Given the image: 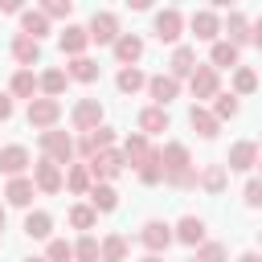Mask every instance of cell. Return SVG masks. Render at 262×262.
Returning a JSON list of instances; mask_svg holds the SVG:
<instances>
[{"label":"cell","instance_id":"cell-32","mask_svg":"<svg viewBox=\"0 0 262 262\" xmlns=\"http://www.w3.org/2000/svg\"><path fill=\"white\" fill-rule=\"evenodd\" d=\"M66 82H70V78H66V70H57V66H53V70H45V74L37 78V86H41V98H57V94L66 90Z\"/></svg>","mask_w":262,"mask_h":262},{"label":"cell","instance_id":"cell-28","mask_svg":"<svg viewBox=\"0 0 262 262\" xmlns=\"http://www.w3.org/2000/svg\"><path fill=\"white\" fill-rule=\"evenodd\" d=\"M209 66H213V70H237V45H229V41H213V49H209Z\"/></svg>","mask_w":262,"mask_h":262},{"label":"cell","instance_id":"cell-16","mask_svg":"<svg viewBox=\"0 0 262 262\" xmlns=\"http://www.w3.org/2000/svg\"><path fill=\"white\" fill-rule=\"evenodd\" d=\"M57 45H61V53H66V57H86L90 33H86L82 25H66V29H61V37H57Z\"/></svg>","mask_w":262,"mask_h":262},{"label":"cell","instance_id":"cell-9","mask_svg":"<svg viewBox=\"0 0 262 262\" xmlns=\"http://www.w3.org/2000/svg\"><path fill=\"white\" fill-rule=\"evenodd\" d=\"M217 86H221L217 70L196 61V70H192V78H188V90H192V98H217Z\"/></svg>","mask_w":262,"mask_h":262},{"label":"cell","instance_id":"cell-52","mask_svg":"<svg viewBox=\"0 0 262 262\" xmlns=\"http://www.w3.org/2000/svg\"><path fill=\"white\" fill-rule=\"evenodd\" d=\"M0 229H4V205H0Z\"/></svg>","mask_w":262,"mask_h":262},{"label":"cell","instance_id":"cell-27","mask_svg":"<svg viewBox=\"0 0 262 262\" xmlns=\"http://www.w3.org/2000/svg\"><path fill=\"white\" fill-rule=\"evenodd\" d=\"M98 262H127V237L123 233H106L98 242Z\"/></svg>","mask_w":262,"mask_h":262},{"label":"cell","instance_id":"cell-21","mask_svg":"<svg viewBox=\"0 0 262 262\" xmlns=\"http://www.w3.org/2000/svg\"><path fill=\"white\" fill-rule=\"evenodd\" d=\"M192 70H196V49H192V45H176V49H172V70H168V74L180 82V78H192Z\"/></svg>","mask_w":262,"mask_h":262},{"label":"cell","instance_id":"cell-33","mask_svg":"<svg viewBox=\"0 0 262 262\" xmlns=\"http://www.w3.org/2000/svg\"><path fill=\"white\" fill-rule=\"evenodd\" d=\"M25 233H29V237H37V242H41V237H49V233H53V217H49L45 209H33V213L25 217Z\"/></svg>","mask_w":262,"mask_h":262},{"label":"cell","instance_id":"cell-41","mask_svg":"<svg viewBox=\"0 0 262 262\" xmlns=\"http://www.w3.org/2000/svg\"><path fill=\"white\" fill-rule=\"evenodd\" d=\"M74 262H98V237L82 233V237L74 242Z\"/></svg>","mask_w":262,"mask_h":262},{"label":"cell","instance_id":"cell-51","mask_svg":"<svg viewBox=\"0 0 262 262\" xmlns=\"http://www.w3.org/2000/svg\"><path fill=\"white\" fill-rule=\"evenodd\" d=\"M139 262H164V258H160V254H147V258H139Z\"/></svg>","mask_w":262,"mask_h":262},{"label":"cell","instance_id":"cell-53","mask_svg":"<svg viewBox=\"0 0 262 262\" xmlns=\"http://www.w3.org/2000/svg\"><path fill=\"white\" fill-rule=\"evenodd\" d=\"M25 262H45V258H25Z\"/></svg>","mask_w":262,"mask_h":262},{"label":"cell","instance_id":"cell-36","mask_svg":"<svg viewBox=\"0 0 262 262\" xmlns=\"http://www.w3.org/2000/svg\"><path fill=\"white\" fill-rule=\"evenodd\" d=\"M66 188H70V192H90V188H94L90 168H86V164H70V172H66Z\"/></svg>","mask_w":262,"mask_h":262},{"label":"cell","instance_id":"cell-46","mask_svg":"<svg viewBox=\"0 0 262 262\" xmlns=\"http://www.w3.org/2000/svg\"><path fill=\"white\" fill-rule=\"evenodd\" d=\"M196 176H201L196 168H184V172H176V176H164V180H168L172 188H196Z\"/></svg>","mask_w":262,"mask_h":262},{"label":"cell","instance_id":"cell-56","mask_svg":"<svg viewBox=\"0 0 262 262\" xmlns=\"http://www.w3.org/2000/svg\"><path fill=\"white\" fill-rule=\"evenodd\" d=\"M188 262H192V258H188Z\"/></svg>","mask_w":262,"mask_h":262},{"label":"cell","instance_id":"cell-22","mask_svg":"<svg viewBox=\"0 0 262 262\" xmlns=\"http://www.w3.org/2000/svg\"><path fill=\"white\" fill-rule=\"evenodd\" d=\"M151 156V143H147V135H139V131H131L127 139H123V160L131 164V168H139L143 160Z\"/></svg>","mask_w":262,"mask_h":262},{"label":"cell","instance_id":"cell-29","mask_svg":"<svg viewBox=\"0 0 262 262\" xmlns=\"http://www.w3.org/2000/svg\"><path fill=\"white\" fill-rule=\"evenodd\" d=\"M86 196H90V209H94V213H115V209H119V192H115L111 184H94Z\"/></svg>","mask_w":262,"mask_h":262},{"label":"cell","instance_id":"cell-4","mask_svg":"<svg viewBox=\"0 0 262 262\" xmlns=\"http://www.w3.org/2000/svg\"><path fill=\"white\" fill-rule=\"evenodd\" d=\"M33 184H37V192H49V196H53V192H61V188H66V172H61L53 160H45V156H41V160L33 164Z\"/></svg>","mask_w":262,"mask_h":262},{"label":"cell","instance_id":"cell-39","mask_svg":"<svg viewBox=\"0 0 262 262\" xmlns=\"http://www.w3.org/2000/svg\"><path fill=\"white\" fill-rule=\"evenodd\" d=\"M242 106H237V94H221L217 90V98H213V119L221 123V119H233Z\"/></svg>","mask_w":262,"mask_h":262},{"label":"cell","instance_id":"cell-31","mask_svg":"<svg viewBox=\"0 0 262 262\" xmlns=\"http://www.w3.org/2000/svg\"><path fill=\"white\" fill-rule=\"evenodd\" d=\"M66 78H74V82H94V78H98V61H94V57H70Z\"/></svg>","mask_w":262,"mask_h":262},{"label":"cell","instance_id":"cell-42","mask_svg":"<svg viewBox=\"0 0 262 262\" xmlns=\"http://www.w3.org/2000/svg\"><path fill=\"white\" fill-rule=\"evenodd\" d=\"M192 262H229V250L221 242H205V246H196V258Z\"/></svg>","mask_w":262,"mask_h":262},{"label":"cell","instance_id":"cell-30","mask_svg":"<svg viewBox=\"0 0 262 262\" xmlns=\"http://www.w3.org/2000/svg\"><path fill=\"white\" fill-rule=\"evenodd\" d=\"M8 90H12V98H29V102H33L41 86H37V74H33V70H16V74H12V86H8Z\"/></svg>","mask_w":262,"mask_h":262},{"label":"cell","instance_id":"cell-34","mask_svg":"<svg viewBox=\"0 0 262 262\" xmlns=\"http://www.w3.org/2000/svg\"><path fill=\"white\" fill-rule=\"evenodd\" d=\"M225 180H229V172H225V164H209L201 176H196V184L205 188V192H221L225 188Z\"/></svg>","mask_w":262,"mask_h":262},{"label":"cell","instance_id":"cell-25","mask_svg":"<svg viewBox=\"0 0 262 262\" xmlns=\"http://www.w3.org/2000/svg\"><path fill=\"white\" fill-rule=\"evenodd\" d=\"M168 131V111L164 106H143L139 111V135H160Z\"/></svg>","mask_w":262,"mask_h":262},{"label":"cell","instance_id":"cell-3","mask_svg":"<svg viewBox=\"0 0 262 262\" xmlns=\"http://www.w3.org/2000/svg\"><path fill=\"white\" fill-rule=\"evenodd\" d=\"M25 119H29V127H37V131H53V123L61 119V102H57V98H33Z\"/></svg>","mask_w":262,"mask_h":262},{"label":"cell","instance_id":"cell-50","mask_svg":"<svg viewBox=\"0 0 262 262\" xmlns=\"http://www.w3.org/2000/svg\"><path fill=\"white\" fill-rule=\"evenodd\" d=\"M237 262H262V254H258V250H246V254H242Z\"/></svg>","mask_w":262,"mask_h":262},{"label":"cell","instance_id":"cell-47","mask_svg":"<svg viewBox=\"0 0 262 262\" xmlns=\"http://www.w3.org/2000/svg\"><path fill=\"white\" fill-rule=\"evenodd\" d=\"M8 119H12V98L0 94V123H8Z\"/></svg>","mask_w":262,"mask_h":262},{"label":"cell","instance_id":"cell-45","mask_svg":"<svg viewBox=\"0 0 262 262\" xmlns=\"http://www.w3.org/2000/svg\"><path fill=\"white\" fill-rule=\"evenodd\" d=\"M242 196H246V205H250V209H258V205H262V176H250V180H246V188H242Z\"/></svg>","mask_w":262,"mask_h":262},{"label":"cell","instance_id":"cell-48","mask_svg":"<svg viewBox=\"0 0 262 262\" xmlns=\"http://www.w3.org/2000/svg\"><path fill=\"white\" fill-rule=\"evenodd\" d=\"M250 41H254V45H258V49H262V16H258V20H254V25H250Z\"/></svg>","mask_w":262,"mask_h":262},{"label":"cell","instance_id":"cell-54","mask_svg":"<svg viewBox=\"0 0 262 262\" xmlns=\"http://www.w3.org/2000/svg\"><path fill=\"white\" fill-rule=\"evenodd\" d=\"M258 246H262V229H258Z\"/></svg>","mask_w":262,"mask_h":262},{"label":"cell","instance_id":"cell-1","mask_svg":"<svg viewBox=\"0 0 262 262\" xmlns=\"http://www.w3.org/2000/svg\"><path fill=\"white\" fill-rule=\"evenodd\" d=\"M41 151H45V160H53L57 168L61 164H74V139H70V131H41Z\"/></svg>","mask_w":262,"mask_h":262},{"label":"cell","instance_id":"cell-6","mask_svg":"<svg viewBox=\"0 0 262 262\" xmlns=\"http://www.w3.org/2000/svg\"><path fill=\"white\" fill-rule=\"evenodd\" d=\"M180 33H184V16H180V8H160V12H156V41L176 45Z\"/></svg>","mask_w":262,"mask_h":262},{"label":"cell","instance_id":"cell-13","mask_svg":"<svg viewBox=\"0 0 262 262\" xmlns=\"http://www.w3.org/2000/svg\"><path fill=\"white\" fill-rule=\"evenodd\" d=\"M188 29H192V37H196V41H221V20H217V12H213V8L192 12Z\"/></svg>","mask_w":262,"mask_h":262},{"label":"cell","instance_id":"cell-19","mask_svg":"<svg viewBox=\"0 0 262 262\" xmlns=\"http://www.w3.org/2000/svg\"><path fill=\"white\" fill-rule=\"evenodd\" d=\"M221 33H225L221 41H229V45H237V49H242V45L250 41V20H246V16H242V12L233 8V12L225 16V25H221Z\"/></svg>","mask_w":262,"mask_h":262},{"label":"cell","instance_id":"cell-5","mask_svg":"<svg viewBox=\"0 0 262 262\" xmlns=\"http://www.w3.org/2000/svg\"><path fill=\"white\" fill-rule=\"evenodd\" d=\"M139 242L147 246V254H164V250L176 242V233H172V225H168V221H143Z\"/></svg>","mask_w":262,"mask_h":262},{"label":"cell","instance_id":"cell-18","mask_svg":"<svg viewBox=\"0 0 262 262\" xmlns=\"http://www.w3.org/2000/svg\"><path fill=\"white\" fill-rule=\"evenodd\" d=\"M172 233H176V242H184V246H205V221L201 217H180L176 225H172Z\"/></svg>","mask_w":262,"mask_h":262},{"label":"cell","instance_id":"cell-2","mask_svg":"<svg viewBox=\"0 0 262 262\" xmlns=\"http://www.w3.org/2000/svg\"><path fill=\"white\" fill-rule=\"evenodd\" d=\"M86 168H90V180H94V184H106V180H115V176L127 168V160H123V151L106 147V151H98L94 160H86Z\"/></svg>","mask_w":262,"mask_h":262},{"label":"cell","instance_id":"cell-11","mask_svg":"<svg viewBox=\"0 0 262 262\" xmlns=\"http://www.w3.org/2000/svg\"><path fill=\"white\" fill-rule=\"evenodd\" d=\"M254 164H258V143H254V139L233 143L229 156H225V172H250Z\"/></svg>","mask_w":262,"mask_h":262},{"label":"cell","instance_id":"cell-49","mask_svg":"<svg viewBox=\"0 0 262 262\" xmlns=\"http://www.w3.org/2000/svg\"><path fill=\"white\" fill-rule=\"evenodd\" d=\"M0 12H20V0H0Z\"/></svg>","mask_w":262,"mask_h":262},{"label":"cell","instance_id":"cell-43","mask_svg":"<svg viewBox=\"0 0 262 262\" xmlns=\"http://www.w3.org/2000/svg\"><path fill=\"white\" fill-rule=\"evenodd\" d=\"M45 262H74V246L66 237H53L49 250H45Z\"/></svg>","mask_w":262,"mask_h":262},{"label":"cell","instance_id":"cell-8","mask_svg":"<svg viewBox=\"0 0 262 262\" xmlns=\"http://www.w3.org/2000/svg\"><path fill=\"white\" fill-rule=\"evenodd\" d=\"M86 33H90V41H98V45H115V41H119V20H115V12H94L90 25H86Z\"/></svg>","mask_w":262,"mask_h":262},{"label":"cell","instance_id":"cell-10","mask_svg":"<svg viewBox=\"0 0 262 262\" xmlns=\"http://www.w3.org/2000/svg\"><path fill=\"white\" fill-rule=\"evenodd\" d=\"M115 143V127H94V131H86L82 135V143H74V151L78 156H86V160H94L98 151H106Z\"/></svg>","mask_w":262,"mask_h":262},{"label":"cell","instance_id":"cell-23","mask_svg":"<svg viewBox=\"0 0 262 262\" xmlns=\"http://www.w3.org/2000/svg\"><path fill=\"white\" fill-rule=\"evenodd\" d=\"M20 33L33 37V41H41V37L49 33V16H45L41 8H25V12H20Z\"/></svg>","mask_w":262,"mask_h":262},{"label":"cell","instance_id":"cell-37","mask_svg":"<svg viewBox=\"0 0 262 262\" xmlns=\"http://www.w3.org/2000/svg\"><path fill=\"white\" fill-rule=\"evenodd\" d=\"M70 225L82 229V233H90V229L98 225V213H94L90 205H74V209H70Z\"/></svg>","mask_w":262,"mask_h":262},{"label":"cell","instance_id":"cell-14","mask_svg":"<svg viewBox=\"0 0 262 262\" xmlns=\"http://www.w3.org/2000/svg\"><path fill=\"white\" fill-rule=\"evenodd\" d=\"M147 94H151V106H164L168 111V102L180 94V82L172 74H156V78H147Z\"/></svg>","mask_w":262,"mask_h":262},{"label":"cell","instance_id":"cell-24","mask_svg":"<svg viewBox=\"0 0 262 262\" xmlns=\"http://www.w3.org/2000/svg\"><path fill=\"white\" fill-rule=\"evenodd\" d=\"M12 57L29 70V66H37L41 61V41H33V37H25V33H16V41H12Z\"/></svg>","mask_w":262,"mask_h":262},{"label":"cell","instance_id":"cell-38","mask_svg":"<svg viewBox=\"0 0 262 262\" xmlns=\"http://www.w3.org/2000/svg\"><path fill=\"white\" fill-rule=\"evenodd\" d=\"M258 90V74L250 66H237L233 70V94H254Z\"/></svg>","mask_w":262,"mask_h":262},{"label":"cell","instance_id":"cell-35","mask_svg":"<svg viewBox=\"0 0 262 262\" xmlns=\"http://www.w3.org/2000/svg\"><path fill=\"white\" fill-rule=\"evenodd\" d=\"M115 86H119L123 94H135V90H143V86H147V78H143V70H139V66H127V70H119Z\"/></svg>","mask_w":262,"mask_h":262},{"label":"cell","instance_id":"cell-40","mask_svg":"<svg viewBox=\"0 0 262 262\" xmlns=\"http://www.w3.org/2000/svg\"><path fill=\"white\" fill-rule=\"evenodd\" d=\"M139 180H143V184H160V180H164V164H160V151H151V156L139 164Z\"/></svg>","mask_w":262,"mask_h":262},{"label":"cell","instance_id":"cell-15","mask_svg":"<svg viewBox=\"0 0 262 262\" xmlns=\"http://www.w3.org/2000/svg\"><path fill=\"white\" fill-rule=\"evenodd\" d=\"M33 196H37L33 176H12V180L4 184V201H8V205H16V209H29V205H33Z\"/></svg>","mask_w":262,"mask_h":262},{"label":"cell","instance_id":"cell-20","mask_svg":"<svg viewBox=\"0 0 262 262\" xmlns=\"http://www.w3.org/2000/svg\"><path fill=\"white\" fill-rule=\"evenodd\" d=\"M115 57H119V66L127 70V66H135L139 57H143V41L135 37V33H119V41H115Z\"/></svg>","mask_w":262,"mask_h":262},{"label":"cell","instance_id":"cell-17","mask_svg":"<svg viewBox=\"0 0 262 262\" xmlns=\"http://www.w3.org/2000/svg\"><path fill=\"white\" fill-rule=\"evenodd\" d=\"M160 164H164V176H176V172L192 168V156H188L184 143H164L160 147Z\"/></svg>","mask_w":262,"mask_h":262},{"label":"cell","instance_id":"cell-26","mask_svg":"<svg viewBox=\"0 0 262 262\" xmlns=\"http://www.w3.org/2000/svg\"><path fill=\"white\" fill-rule=\"evenodd\" d=\"M188 123H192V131H196V135H201V139H213V135H217V131H221V123H217V119H213V111H205V106H201V102H196V106H192V111H188Z\"/></svg>","mask_w":262,"mask_h":262},{"label":"cell","instance_id":"cell-44","mask_svg":"<svg viewBox=\"0 0 262 262\" xmlns=\"http://www.w3.org/2000/svg\"><path fill=\"white\" fill-rule=\"evenodd\" d=\"M41 12H45L49 20H70L74 4H70V0H45V4H41Z\"/></svg>","mask_w":262,"mask_h":262},{"label":"cell","instance_id":"cell-7","mask_svg":"<svg viewBox=\"0 0 262 262\" xmlns=\"http://www.w3.org/2000/svg\"><path fill=\"white\" fill-rule=\"evenodd\" d=\"M70 123H74L82 135H86V131H94V127H102V102H98V98H82V102H74Z\"/></svg>","mask_w":262,"mask_h":262},{"label":"cell","instance_id":"cell-12","mask_svg":"<svg viewBox=\"0 0 262 262\" xmlns=\"http://www.w3.org/2000/svg\"><path fill=\"white\" fill-rule=\"evenodd\" d=\"M33 164V156H29V147H20V143H8V147H0V172L12 180V176H25V168Z\"/></svg>","mask_w":262,"mask_h":262},{"label":"cell","instance_id":"cell-55","mask_svg":"<svg viewBox=\"0 0 262 262\" xmlns=\"http://www.w3.org/2000/svg\"><path fill=\"white\" fill-rule=\"evenodd\" d=\"M258 164H262V160H258ZM258 176H262V172H258Z\"/></svg>","mask_w":262,"mask_h":262}]
</instances>
